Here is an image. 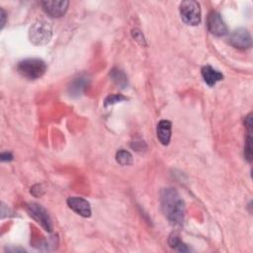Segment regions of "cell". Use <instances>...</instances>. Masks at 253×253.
<instances>
[{
	"label": "cell",
	"mask_w": 253,
	"mask_h": 253,
	"mask_svg": "<svg viewBox=\"0 0 253 253\" xmlns=\"http://www.w3.org/2000/svg\"><path fill=\"white\" fill-rule=\"evenodd\" d=\"M116 159H117L118 163H120L121 165H130L132 163L131 154L125 149H120L117 152Z\"/></svg>",
	"instance_id": "15"
},
{
	"label": "cell",
	"mask_w": 253,
	"mask_h": 253,
	"mask_svg": "<svg viewBox=\"0 0 253 253\" xmlns=\"http://www.w3.org/2000/svg\"><path fill=\"white\" fill-rule=\"evenodd\" d=\"M228 42L239 49H247L252 45V40L249 32L244 28H239L231 33Z\"/></svg>",
	"instance_id": "7"
},
{
	"label": "cell",
	"mask_w": 253,
	"mask_h": 253,
	"mask_svg": "<svg viewBox=\"0 0 253 253\" xmlns=\"http://www.w3.org/2000/svg\"><path fill=\"white\" fill-rule=\"evenodd\" d=\"M27 211L29 215L32 216L37 222H39L44 230L48 232L51 231L52 229L51 220L47 211L44 210V208H42L39 204L32 203L27 206Z\"/></svg>",
	"instance_id": "5"
},
{
	"label": "cell",
	"mask_w": 253,
	"mask_h": 253,
	"mask_svg": "<svg viewBox=\"0 0 253 253\" xmlns=\"http://www.w3.org/2000/svg\"><path fill=\"white\" fill-rule=\"evenodd\" d=\"M132 37L135 39V41H137L140 44H145L144 42V38L142 36V34L140 33V31L138 30H133L132 31Z\"/></svg>",
	"instance_id": "18"
},
{
	"label": "cell",
	"mask_w": 253,
	"mask_h": 253,
	"mask_svg": "<svg viewBox=\"0 0 253 253\" xmlns=\"http://www.w3.org/2000/svg\"><path fill=\"white\" fill-rule=\"evenodd\" d=\"M161 210L174 226H180L185 216V204L179 193L173 188H166L160 194Z\"/></svg>",
	"instance_id": "1"
},
{
	"label": "cell",
	"mask_w": 253,
	"mask_h": 253,
	"mask_svg": "<svg viewBox=\"0 0 253 253\" xmlns=\"http://www.w3.org/2000/svg\"><path fill=\"white\" fill-rule=\"evenodd\" d=\"M13 159V155L10 152H3L1 154V160L2 161H11Z\"/></svg>",
	"instance_id": "19"
},
{
	"label": "cell",
	"mask_w": 253,
	"mask_h": 253,
	"mask_svg": "<svg viewBox=\"0 0 253 253\" xmlns=\"http://www.w3.org/2000/svg\"><path fill=\"white\" fill-rule=\"evenodd\" d=\"M46 70V64L40 58H27L20 61L17 65V71L25 78L38 79L42 77Z\"/></svg>",
	"instance_id": "2"
},
{
	"label": "cell",
	"mask_w": 253,
	"mask_h": 253,
	"mask_svg": "<svg viewBox=\"0 0 253 253\" xmlns=\"http://www.w3.org/2000/svg\"><path fill=\"white\" fill-rule=\"evenodd\" d=\"M5 19H6V13L3 9H1V20H2L1 21V28H3L4 25H5Z\"/></svg>",
	"instance_id": "20"
},
{
	"label": "cell",
	"mask_w": 253,
	"mask_h": 253,
	"mask_svg": "<svg viewBox=\"0 0 253 253\" xmlns=\"http://www.w3.org/2000/svg\"><path fill=\"white\" fill-rule=\"evenodd\" d=\"M248 135L246 138V142H245V146H244V157L248 162L252 161V155H253V151H252V131H247Z\"/></svg>",
	"instance_id": "16"
},
{
	"label": "cell",
	"mask_w": 253,
	"mask_h": 253,
	"mask_svg": "<svg viewBox=\"0 0 253 253\" xmlns=\"http://www.w3.org/2000/svg\"><path fill=\"white\" fill-rule=\"evenodd\" d=\"M89 85V77L86 74L77 75L70 83L68 92L72 97L80 96Z\"/></svg>",
	"instance_id": "10"
},
{
	"label": "cell",
	"mask_w": 253,
	"mask_h": 253,
	"mask_svg": "<svg viewBox=\"0 0 253 253\" xmlns=\"http://www.w3.org/2000/svg\"><path fill=\"white\" fill-rule=\"evenodd\" d=\"M202 76L204 78V81L210 86H213L216 82L222 80L223 75L218 72L217 70L213 69L211 66L210 65H206L202 68Z\"/></svg>",
	"instance_id": "12"
},
{
	"label": "cell",
	"mask_w": 253,
	"mask_h": 253,
	"mask_svg": "<svg viewBox=\"0 0 253 253\" xmlns=\"http://www.w3.org/2000/svg\"><path fill=\"white\" fill-rule=\"evenodd\" d=\"M42 10L47 14L49 17L52 18H59L65 14L67 11L69 2L65 0L60 1H42L41 3Z\"/></svg>",
	"instance_id": "8"
},
{
	"label": "cell",
	"mask_w": 253,
	"mask_h": 253,
	"mask_svg": "<svg viewBox=\"0 0 253 253\" xmlns=\"http://www.w3.org/2000/svg\"><path fill=\"white\" fill-rule=\"evenodd\" d=\"M207 26L209 31L216 37H223L227 34V27L222 20L220 14L216 11H211L209 13L207 19Z\"/></svg>",
	"instance_id": "6"
},
{
	"label": "cell",
	"mask_w": 253,
	"mask_h": 253,
	"mask_svg": "<svg viewBox=\"0 0 253 253\" xmlns=\"http://www.w3.org/2000/svg\"><path fill=\"white\" fill-rule=\"evenodd\" d=\"M110 77L121 88H126L127 86V77L125 72L119 68H113L110 72Z\"/></svg>",
	"instance_id": "13"
},
{
	"label": "cell",
	"mask_w": 253,
	"mask_h": 253,
	"mask_svg": "<svg viewBox=\"0 0 253 253\" xmlns=\"http://www.w3.org/2000/svg\"><path fill=\"white\" fill-rule=\"evenodd\" d=\"M52 36L50 25L44 20L36 21L30 28L29 38L32 43L36 45H42L47 43Z\"/></svg>",
	"instance_id": "3"
},
{
	"label": "cell",
	"mask_w": 253,
	"mask_h": 253,
	"mask_svg": "<svg viewBox=\"0 0 253 253\" xmlns=\"http://www.w3.org/2000/svg\"><path fill=\"white\" fill-rule=\"evenodd\" d=\"M126 100V97H124L123 95H120V94H112V95H109L106 100H105V107H108V106H111V105H114L116 103H119L121 101H125Z\"/></svg>",
	"instance_id": "17"
},
{
	"label": "cell",
	"mask_w": 253,
	"mask_h": 253,
	"mask_svg": "<svg viewBox=\"0 0 253 253\" xmlns=\"http://www.w3.org/2000/svg\"><path fill=\"white\" fill-rule=\"evenodd\" d=\"M171 123L169 121H160L157 125V138L163 145H168L171 138Z\"/></svg>",
	"instance_id": "11"
},
{
	"label": "cell",
	"mask_w": 253,
	"mask_h": 253,
	"mask_svg": "<svg viewBox=\"0 0 253 253\" xmlns=\"http://www.w3.org/2000/svg\"><path fill=\"white\" fill-rule=\"evenodd\" d=\"M67 205L72 211H74L76 213L83 217H89L91 215L90 205L83 198L70 197L67 200Z\"/></svg>",
	"instance_id": "9"
},
{
	"label": "cell",
	"mask_w": 253,
	"mask_h": 253,
	"mask_svg": "<svg viewBox=\"0 0 253 253\" xmlns=\"http://www.w3.org/2000/svg\"><path fill=\"white\" fill-rule=\"evenodd\" d=\"M168 243L170 245V247L174 248L175 250L177 251H180V252H189L191 249L180 239L179 235L177 233H172L170 236H169V239H168Z\"/></svg>",
	"instance_id": "14"
},
{
	"label": "cell",
	"mask_w": 253,
	"mask_h": 253,
	"mask_svg": "<svg viewBox=\"0 0 253 253\" xmlns=\"http://www.w3.org/2000/svg\"><path fill=\"white\" fill-rule=\"evenodd\" d=\"M180 14L182 20L187 25L197 26L201 22V8L196 1H183L180 4Z\"/></svg>",
	"instance_id": "4"
}]
</instances>
